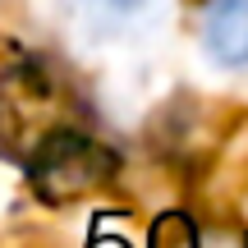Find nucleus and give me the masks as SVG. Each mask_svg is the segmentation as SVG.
<instances>
[{
  "label": "nucleus",
  "instance_id": "nucleus-3",
  "mask_svg": "<svg viewBox=\"0 0 248 248\" xmlns=\"http://www.w3.org/2000/svg\"><path fill=\"white\" fill-rule=\"evenodd\" d=\"M202 51L225 69H248V0H207Z\"/></svg>",
  "mask_w": 248,
  "mask_h": 248
},
{
  "label": "nucleus",
  "instance_id": "nucleus-5",
  "mask_svg": "<svg viewBox=\"0 0 248 248\" xmlns=\"http://www.w3.org/2000/svg\"><path fill=\"white\" fill-rule=\"evenodd\" d=\"M152 248H198V225L184 212H166L152 225Z\"/></svg>",
  "mask_w": 248,
  "mask_h": 248
},
{
  "label": "nucleus",
  "instance_id": "nucleus-4",
  "mask_svg": "<svg viewBox=\"0 0 248 248\" xmlns=\"http://www.w3.org/2000/svg\"><path fill=\"white\" fill-rule=\"evenodd\" d=\"M78 14V23H88L92 32H120V28L138 23L147 14L152 0H64Z\"/></svg>",
  "mask_w": 248,
  "mask_h": 248
},
{
  "label": "nucleus",
  "instance_id": "nucleus-2",
  "mask_svg": "<svg viewBox=\"0 0 248 248\" xmlns=\"http://www.w3.org/2000/svg\"><path fill=\"white\" fill-rule=\"evenodd\" d=\"M28 175L42 202L51 207H69L78 198L97 193L110 175H115V152L106 142H97L88 129H64L60 138H51L32 161H28Z\"/></svg>",
  "mask_w": 248,
  "mask_h": 248
},
{
  "label": "nucleus",
  "instance_id": "nucleus-6",
  "mask_svg": "<svg viewBox=\"0 0 248 248\" xmlns=\"http://www.w3.org/2000/svg\"><path fill=\"white\" fill-rule=\"evenodd\" d=\"M198 248H248V239H244L239 230L216 225V230H198Z\"/></svg>",
  "mask_w": 248,
  "mask_h": 248
},
{
  "label": "nucleus",
  "instance_id": "nucleus-1",
  "mask_svg": "<svg viewBox=\"0 0 248 248\" xmlns=\"http://www.w3.org/2000/svg\"><path fill=\"white\" fill-rule=\"evenodd\" d=\"M78 97L60 83V74L37 60H23L0 78V152L14 161H32L51 138L78 129Z\"/></svg>",
  "mask_w": 248,
  "mask_h": 248
}]
</instances>
